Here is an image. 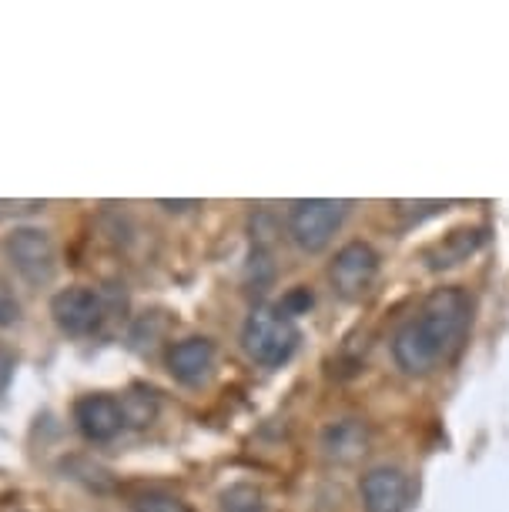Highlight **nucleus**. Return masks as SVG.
<instances>
[{
    "label": "nucleus",
    "instance_id": "nucleus-13",
    "mask_svg": "<svg viewBox=\"0 0 509 512\" xmlns=\"http://www.w3.org/2000/svg\"><path fill=\"white\" fill-rule=\"evenodd\" d=\"M218 506H222V512H268L265 492L252 486V482H235V486H228L222 496H218Z\"/></svg>",
    "mask_w": 509,
    "mask_h": 512
},
{
    "label": "nucleus",
    "instance_id": "nucleus-14",
    "mask_svg": "<svg viewBox=\"0 0 509 512\" xmlns=\"http://www.w3.org/2000/svg\"><path fill=\"white\" fill-rule=\"evenodd\" d=\"M131 512H191L185 499H178L175 492L165 489H144L134 496Z\"/></svg>",
    "mask_w": 509,
    "mask_h": 512
},
{
    "label": "nucleus",
    "instance_id": "nucleus-4",
    "mask_svg": "<svg viewBox=\"0 0 509 512\" xmlns=\"http://www.w3.org/2000/svg\"><path fill=\"white\" fill-rule=\"evenodd\" d=\"M4 251H7V258H11L14 272L34 285L51 282L57 272V248H54L51 231H44V228H34V225L14 228L4 241Z\"/></svg>",
    "mask_w": 509,
    "mask_h": 512
},
{
    "label": "nucleus",
    "instance_id": "nucleus-6",
    "mask_svg": "<svg viewBox=\"0 0 509 512\" xmlns=\"http://www.w3.org/2000/svg\"><path fill=\"white\" fill-rule=\"evenodd\" d=\"M51 315H54V325L61 328L64 335L84 338L101 328L104 315H108V305H104L101 292H94V288L71 285L51 298Z\"/></svg>",
    "mask_w": 509,
    "mask_h": 512
},
{
    "label": "nucleus",
    "instance_id": "nucleus-9",
    "mask_svg": "<svg viewBox=\"0 0 509 512\" xmlns=\"http://www.w3.org/2000/svg\"><path fill=\"white\" fill-rule=\"evenodd\" d=\"M215 342L201 335L181 338L168 349V372L175 375L181 385H198L205 382L211 369H215Z\"/></svg>",
    "mask_w": 509,
    "mask_h": 512
},
{
    "label": "nucleus",
    "instance_id": "nucleus-8",
    "mask_svg": "<svg viewBox=\"0 0 509 512\" xmlns=\"http://www.w3.org/2000/svg\"><path fill=\"white\" fill-rule=\"evenodd\" d=\"M74 422L88 442H111L124 429V412L114 395H84L74 402Z\"/></svg>",
    "mask_w": 509,
    "mask_h": 512
},
{
    "label": "nucleus",
    "instance_id": "nucleus-1",
    "mask_svg": "<svg viewBox=\"0 0 509 512\" xmlns=\"http://www.w3.org/2000/svg\"><path fill=\"white\" fill-rule=\"evenodd\" d=\"M473 302L463 288H436L419 312L392 335V359L406 375H429L453 362L466 345Z\"/></svg>",
    "mask_w": 509,
    "mask_h": 512
},
{
    "label": "nucleus",
    "instance_id": "nucleus-3",
    "mask_svg": "<svg viewBox=\"0 0 509 512\" xmlns=\"http://www.w3.org/2000/svg\"><path fill=\"white\" fill-rule=\"evenodd\" d=\"M349 218V201H332V198H309L295 201L285 215V231L295 241V248L322 251L335 238V231L342 228V221Z\"/></svg>",
    "mask_w": 509,
    "mask_h": 512
},
{
    "label": "nucleus",
    "instance_id": "nucleus-7",
    "mask_svg": "<svg viewBox=\"0 0 509 512\" xmlns=\"http://www.w3.org/2000/svg\"><path fill=\"white\" fill-rule=\"evenodd\" d=\"M366 512H406L412 502V482L399 466H376L359 482Z\"/></svg>",
    "mask_w": 509,
    "mask_h": 512
},
{
    "label": "nucleus",
    "instance_id": "nucleus-5",
    "mask_svg": "<svg viewBox=\"0 0 509 512\" xmlns=\"http://www.w3.org/2000/svg\"><path fill=\"white\" fill-rule=\"evenodd\" d=\"M379 275V255L369 241H349L335 251L332 265H329V282L335 288V295L345 302H355L376 285Z\"/></svg>",
    "mask_w": 509,
    "mask_h": 512
},
{
    "label": "nucleus",
    "instance_id": "nucleus-11",
    "mask_svg": "<svg viewBox=\"0 0 509 512\" xmlns=\"http://www.w3.org/2000/svg\"><path fill=\"white\" fill-rule=\"evenodd\" d=\"M486 245V228H459L453 235H446L443 241H436L432 248H426V265L432 272H443V268H453L459 262H466L473 251Z\"/></svg>",
    "mask_w": 509,
    "mask_h": 512
},
{
    "label": "nucleus",
    "instance_id": "nucleus-18",
    "mask_svg": "<svg viewBox=\"0 0 509 512\" xmlns=\"http://www.w3.org/2000/svg\"><path fill=\"white\" fill-rule=\"evenodd\" d=\"M158 205L168 211H188V208H198V201H158Z\"/></svg>",
    "mask_w": 509,
    "mask_h": 512
},
{
    "label": "nucleus",
    "instance_id": "nucleus-2",
    "mask_svg": "<svg viewBox=\"0 0 509 512\" xmlns=\"http://www.w3.org/2000/svg\"><path fill=\"white\" fill-rule=\"evenodd\" d=\"M242 349L252 362L278 369L299 349V325L278 305H258L242 325Z\"/></svg>",
    "mask_w": 509,
    "mask_h": 512
},
{
    "label": "nucleus",
    "instance_id": "nucleus-17",
    "mask_svg": "<svg viewBox=\"0 0 509 512\" xmlns=\"http://www.w3.org/2000/svg\"><path fill=\"white\" fill-rule=\"evenodd\" d=\"M14 369H17L14 352L7 349V345H0V395H4V392H7V385H11V379H14Z\"/></svg>",
    "mask_w": 509,
    "mask_h": 512
},
{
    "label": "nucleus",
    "instance_id": "nucleus-10",
    "mask_svg": "<svg viewBox=\"0 0 509 512\" xmlns=\"http://www.w3.org/2000/svg\"><path fill=\"white\" fill-rule=\"evenodd\" d=\"M322 452L332 462H355L369 452V429L359 419H339L332 425H325L322 432Z\"/></svg>",
    "mask_w": 509,
    "mask_h": 512
},
{
    "label": "nucleus",
    "instance_id": "nucleus-15",
    "mask_svg": "<svg viewBox=\"0 0 509 512\" xmlns=\"http://www.w3.org/2000/svg\"><path fill=\"white\" fill-rule=\"evenodd\" d=\"M278 308H282V312L285 315H299V312H309V308H312V292H309V288H292V292H288L285 298H282V305H278Z\"/></svg>",
    "mask_w": 509,
    "mask_h": 512
},
{
    "label": "nucleus",
    "instance_id": "nucleus-16",
    "mask_svg": "<svg viewBox=\"0 0 509 512\" xmlns=\"http://www.w3.org/2000/svg\"><path fill=\"white\" fill-rule=\"evenodd\" d=\"M17 318H21V305H17L11 288L0 282V325H14Z\"/></svg>",
    "mask_w": 509,
    "mask_h": 512
},
{
    "label": "nucleus",
    "instance_id": "nucleus-12",
    "mask_svg": "<svg viewBox=\"0 0 509 512\" xmlns=\"http://www.w3.org/2000/svg\"><path fill=\"white\" fill-rule=\"evenodd\" d=\"M121 402V412H124V425H134V429H144V425L155 422L158 415V395L151 389H131Z\"/></svg>",
    "mask_w": 509,
    "mask_h": 512
}]
</instances>
